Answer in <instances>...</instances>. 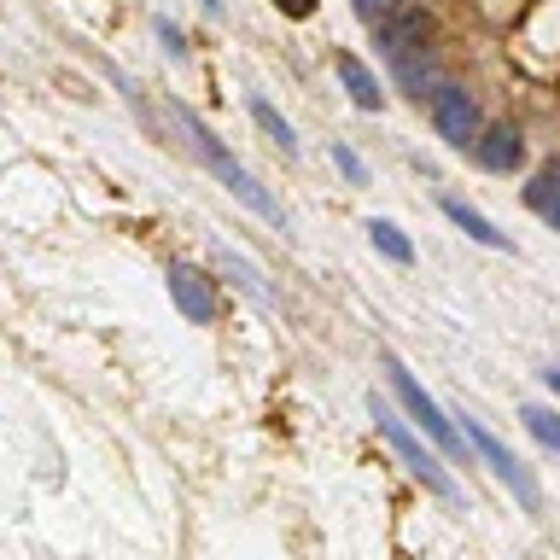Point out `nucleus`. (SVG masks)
<instances>
[{
  "instance_id": "1",
  "label": "nucleus",
  "mask_w": 560,
  "mask_h": 560,
  "mask_svg": "<svg viewBox=\"0 0 560 560\" xmlns=\"http://www.w3.org/2000/svg\"><path fill=\"white\" fill-rule=\"evenodd\" d=\"M175 129H182V147H187L192 158H199V164H205L210 175H217V182H222L228 192H234L240 205H252L262 222L287 228V210H280V205L269 199V192L257 187V175H252V170H245V164H234V152H228V147H222V140L205 129L199 117H192V112H175Z\"/></svg>"
},
{
  "instance_id": "2",
  "label": "nucleus",
  "mask_w": 560,
  "mask_h": 560,
  "mask_svg": "<svg viewBox=\"0 0 560 560\" xmlns=\"http://www.w3.org/2000/svg\"><path fill=\"white\" fill-rule=\"evenodd\" d=\"M374 427L385 432V444H392V450L402 455V467H409L415 479L432 490V497H450V502L462 497V490H455V479L444 472V462H438V455H432L427 444H420V438H415L409 427H402V420L392 415V402H385V397H374Z\"/></svg>"
},
{
  "instance_id": "3",
  "label": "nucleus",
  "mask_w": 560,
  "mask_h": 560,
  "mask_svg": "<svg viewBox=\"0 0 560 560\" xmlns=\"http://www.w3.org/2000/svg\"><path fill=\"white\" fill-rule=\"evenodd\" d=\"M380 362H385V380H392V392L402 397V409H409V415L420 420V432H427L444 455H462V450H467V432H455V427H450L444 409H438V402H432L427 392H420V380H415L397 357H380Z\"/></svg>"
},
{
  "instance_id": "4",
  "label": "nucleus",
  "mask_w": 560,
  "mask_h": 560,
  "mask_svg": "<svg viewBox=\"0 0 560 560\" xmlns=\"http://www.w3.org/2000/svg\"><path fill=\"white\" fill-rule=\"evenodd\" d=\"M462 420H467V427H462V432H467V444L485 455V467L497 472V479H502L508 490H514V497H520V508H532V514H537V508H542V497H537V479L520 467V455H508V450H502V438L490 432L479 415H462Z\"/></svg>"
},
{
  "instance_id": "5",
  "label": "nucleus",
  "mask_w": 560,
  "mask_h": 560,
  "mask_svg": "<svg viewBox=\"0 0 560 560\" xmlns=\"http://www.w3.org/2000/svg\"><path fill=\"white\" fill-rule=\"evenodd\" d=\"M432 129L450 140V147H479V105H472V94L467 88H455V82H444L432 94Z\"/></svg>"
},
{
  "instance_id": "6",
  "label": "nucleus",
  "mask_w": 560,
  "mask_h": 560,
  "mask_svg": "<svg viewBox=\"0 0 560 560\" xmlns=\"http://www.w3.org/2000/svg\"><path fill=\"white\" fill-rule=\"evenodd\" d=\"M374 35H380V52H385V59H392V65H409L415 52H427L432 18L415 12V7H402V12L385 18V24H374Z\"/></svg>"
},
{
  "instance_id": "7",
  "label": "nucleus",
  "mask_w": 560,
  "mask_h": 560,
  "mask_svg": "<svg viewBox=\"0 0 560 560\" xmlns=\"http://www.w3.org/2000/svg\"><path fill=\"white\" fill-rule=\"evenodd\" d=\"M170 298L187 322H199V327L217 322V292H210V280L192 269V262H170Z\"/></svg>"
},
{
  "instance_id": "8",
  "label": "nucleus",
  "mask_w": 560,
  "mask_h": 560,
  "mask_svg": "<svg viewBox=\"0 0 560 560\" xmlns=\"http://www.w3.org/2000/svg\"><path fill=\"white\" fill-rule=\"evenodd\" d=\"M472 158H479L485 170L508 175V170H520V158H525V140H520L514 129H485V135H479V147H472Z\"/></svg>"
},
{
  "instance_id": "9",
  "label": "nucleus",
  "mask_w": 560,
  "mask_h": 560,
  "mask_svg": "<svg viewBox=\"0 0 560 560\" xmlns=\"http://www.w3.org/2000/svg\"><path fill=\"white\" fill-rule=\"evenodd\" d=\"M525 205H532L549 228H560V164H549V170L532 175V187H525Z\"/></svg>"
},
{
  "instance_id": "10",
  "label": "nucleus",
  "mask_w": 560,
  "mask_h": 560,
  "mask_svg": "<svg viewBox=\"0 0 560 560\" xmlns=\"http://www.w3.org/2000/svg\"><path fill=\"white\" fill-rule=\"evenodd\" d=\"M339 82H345V94L350 100H357L362 105V112H380V82H374V70H368L362 59H350V52H345V59H339Z\"/></svg>"
},
{
  "instance_id": "11",
  "label": "nucleus",
  "mask_w": 560,
  "mask_h": 560,
  "mask_svg": "<svg viewBox=\"0 0 560 560\" xmlns=\"http://www.w3.org/2000/svg\"><path fill=\"white\" fill-rule=\"evenodd\" d=\"M444 217H450L455 228H462L467 240H479V245H497V252H508V234H497V228H490V222H485L472 205H462V199H444Z\"/></svg>"
},
{
  "instance_id": "12",
  "label": "nucleus",
  "mask_w": 560,
  "mask_h": 560,
  "mask_svg": "<svg viewBox=\"0 0 560 560\" xmlns=\"http://www.w3.org/2000/svg\"><path fill=\"white\" fill-rule=\"evenodd\" d=\"M252 117H257V129L269 135V140H280V152H287V158L298 152V135H292V122L280 117V112H275V105L262 100V94H252Z\"/></svg>"
},
{
  "instance_id": "13",
  "label": "nucleus",
  "mask_w": 560,
  "mask_h": 560,
  "mask_svg": "<svg viewBox=\"0 0 560 560\" xmlns=\"http://www.w3.org/2000/svg\"><path fill=\"white\" fill-rule=\"evenodd\" d=\"M520 420H525V432H532L537 444H549V450H560V415H555V409H542V402H532V409H525Z\"/></svg>"
},
{
  "instance_id": "14",
  "label": "nucleus",
  "mask_w": 560,
  "mask_h": 560,
  "mask_svg": "<svg viewBox=\"0 0 560 560\" xmlns=\"http://www.w3.org/2000/svg\"><path fill=\"white\" fill-rule=\"evenodd\" d=\"M368 240H374V245H380V252L392 257V262H409V257H415V252H409V240H402V228H397V222H368Z\"/></svg>"
},
{
  "instance_id": "15",
  "label": "nucleus",
  "mask_w": 560,
  "mask_h": 560,
  "mask_svg": "<svg viewBox=\"0 0 560 560\" xmlns=\"http://www.w3.org/2000/svg\"><path fill=\"white\" fill-rule=\"evenodd\" d=\"M350 7H357V18H362V24H385V18L397 12L392 0H350Z\"/></svg>"
},
{
  "instance_id": "16",
  "label": "nucleus",
  "mask_w": 560,
  "mask_h": 560,
  "mask_svg": "<svg viewBox=\"0 0 560 560\" xmlns=\"http://www.w3.org/2000/svg\"><path fill=\"white\" fill-rule=\"evenodd\" d=\"M332 164H339V170L350 175V182H362V158L350 152V147H332Z\"/></svg>"
},
{
  "instance_id": "17",
  "label": "nucleus",
  "mask_w": 560,
  "mask_h": 560,
  "mask_svg": "<svg viewBox=\"0 0 560 560\" xmlns=\"http://www.w3.org/2000/svg\"><path fill=\"white\" fill-rule=\"evenodd\" d=\"M275 7L287 12V18H310V12H315V0H275Z\"/></svg>"
},
{
  "instance_id": "18",
  "label": "nucleus",
  "mask_w": 560,
  "mask_h": 560,
  "mask_svg": "<svg viewBox=\"0 0 560 560\" xmlns=\"http://www.w3.org/2000/svg\"><path fill=\"white\" fill-rule=\"evenodd\" d=\"M158 35H164L170 52H187V42H182V30H175V24H158Z\"/></svg>"
},
{
  "instance_id": "19",
  "label": "nucleus",
  "mask_w": 560,
  "mask_h": 560,
  "mask_svg": "<svg viewBox=\"0 0 560 560\" xmlns=\"http://www.w3.org/2000/svg\"><path fill=\"white\" fill-rule=\"evenodd\" d=\"M542 380H549V392L560 397V368H549V374H542Z\"/></svg>"
},
{
  "instance_id": "20",
  "label": "nucleus",
  "mask_w": 560,
  "mask_h": 560,
  "mask_svg": "<svg viewBox=\"0 0 560 560\" xmlns=\"http://www.w3.org/2000/svg\"><path fill=\"white\" fill-rule=\"evenodd\" d=\"M205 12H210V18H217V12H222V0H205Z\"/></svg>"
}]
</instances>
